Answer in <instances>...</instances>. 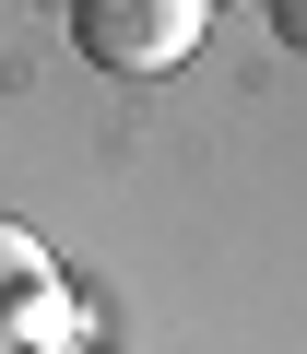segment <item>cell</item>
Returning a JSON list of instances; mask_svg holds the SVG:
<instances>
[{"label":"cell","mask_w":307,"mask_h":354,"mask_svg":"<svg viewBox=\"0 0 307 354\" xmlns=\"http://www.w3.org/2000/svg\"><path fill=\"white\" fill-rule=\"evenodd\" d=\"M71 48L95 71H178L201 48V0H71Z\"/></svg>","instance_id":"1"},{"label":"cell","mask_w":307,"mask_h":354,"mask_svg":"<svg viewBox=\"0 0 307 354\" xmlns=\"http://www.w3.org/2000/svg\"><path fill=\"white\" fill-rule=\"evenodd\" d=\"M272 36H283V48H307V0H272Z\"/></svg>","instance_id":"3"},{"label":"cell","mask_w":307,"mask_h":354,"mask_svg":"<svg viewBox=\"0 0 307 354\" xmlns=\"http://www.w3.org/2000/svg\"><path fill=\"white\" fill-rule=\"evenodd\" d=\"M71 342V283H59V260L0 213V354H59Z\"/></svg>","instance_id":"2"}]
</instances>
